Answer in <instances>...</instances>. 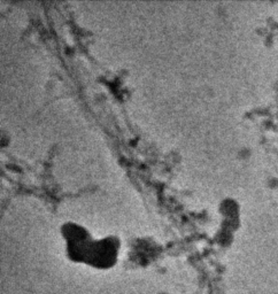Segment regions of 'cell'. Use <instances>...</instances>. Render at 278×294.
Masks as SVG:
<instances>
[{"label": "cell", "instance_id": "obj_1", "mask_svg": "<svg viewBox=\"0 0 278 294\" xmlns=\"http://www.w3.org/2000/svg\"><path fill=\"white\" fill-rule=\"evenodd\" d=\"M62 232L67 240L68 252L72 259L88 261L95 265H106L115 261L119 243L116 238H104L92 240L85 229L74 223L63 225Z\"/></svg>", "mask_w": 278, "mask_h": 294}]
</instances>
